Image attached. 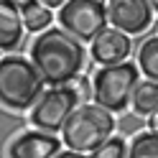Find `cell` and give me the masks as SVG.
I'll use <instances>...</instances> for the list:
<instances>
[{
    "label": "cell",
    "mask_w": 158,
    "mask_h": 158,
    "mask_svg": "<svg viewBox=\"0 0 158 158\" xmlns=\"http://www.w3.org/2000/svg\"><path fill=\"white\" fill-rule=\"evenodd\" d=\"M31 61L48 84H69L84 66V48L64 28H46L31 46Z\"/></svg>",
    "instance_id": "cell-1"
},
{
    "label": "cell",
    "mask_w": 158,
    "mask_h": 158,
    "mask_svg": "<svg viewBox=\"0 0 158 158\" xmlns=\"http://www.w3.org/2000/svg\"><path fill=\"white\" fill-rule=\"evenodd\" d=\"M112 127H115V120H112L110 110H105L100 105H82L66 120L61 135L72 151L92 153L112 138Z\"/></svg>",
    "instance_id": "cell-2"
},
{
    "label": "cell",
    "mask_w": 158,
    "mask_h": 158,
    "mask_svg": "<svg viewBox=\"0 0 158 158\" xmlns=\"http://www.w3.org/2000/svg\"><path fill=\"white\" fill-rule=\"evenodd\" d=\"M44 77L38 74L33 61L21 56H3L0 61V97L3 105L13 110H26L41 100Z\"/></svg>",
    "instance_id": "cell-3"
},
{
    "label": "cell",
    "mask_w": 158,
    "mask_h": 158,
    "mask_svg": "<svg viewBox=\"0 0 158 158\" xmlns=\"http://www.w3.org/2000/svg\"><path fill=\"white\" fill-rule=\"evenodd\" d=\"M138 66L130 61L102 66L94 74L92 87H94V102L110 112H120L133 102V94L138 89Z\"/></svg>",
    "instance_id": "cell-4"
},
{
    "label": "cell",
    "mask_w": 158,
    "mask_h": 158,
    "mask_svg": "<svg viewBox=\"0 0 158 158\" xmlns=\"http://www.w3.org/2000/svg\"><path fill=\"white\" fill-rule=\"evenodd\" d=\"M59 21H61V28L72 36L82 41H94L105 31V23L110 18L102 0H69L59 10Z\"/></svg>",
    "instance_id": "cell-5"
},
{
    "label": "cell",
    "mask_w": 158,
    "mask_h": 158,
    "mask_svg": "<svg viewBox=\"0 0 158 158\" xmlns=\"http://www.w3.org/2000/svg\"><path fill=\"white\" fill-rule=\"evenodd\" d=\"M77 94L69 87H59V89H48L41 94V100L33 105L31 110V123L38 127L41 133H56L64 130L66 120L72 117L77 110Z\"/></svg>",
    "instance_id": "cell-6"
},
{
    "label": "cell",
    "mask_w": 158,
    "mask_h": 158,
    "mask_svg": "<svg viewBox=\"0 0 158 158\" xmlns=\"http://www.w3.org/2000/svg\"><path fill=\"white\" fill-rule=\"evenodd\" d=\"M110 23L127 36L143 33L153 21V5L148 0H110L107 3Z\"/></svg>",
    "instance_id": "cell-7"
},
{
    "label": "cell",
    "mask_w": 158,
    "mask_h": 158,
    "mask_svg": "<svg viewBox=\"0 0 158 158\" xmlns=\"http://www.w3.org/2000/svg\"><path fill=\"white\" fill-rule=\"evenodd\" d=\"M59 138H54L51 133H23L8 148L10 158H54L61 151Z\"/></svg>",
    "instance_id": "cell-8"
},
{
    "label": "cell",
    "mask_w": 158,
    "mask_h": 158,
    "mask_svg": "<svg viewBox=\"0 0 158 158\" xmlns=\"http://www.w3.org/2000/svg\"><path fill=\"white\" fill-rule=\"evenodd\" d=\"M127 54H130V38L127 33L117 31V28H105L92 41V56L94 61H100L105 66H112V64H123Z\"/></svg>",
    "instance_id": "cell-9"
},
{
    "label": "cell",
    "mask_w": 158,
    "mask_h": 158,
    "mask_svg": "<svg viewBox=\"0 0 158 158\" xmlns=\"http://www.w3.org/2000/svg\"><path fill=\"white\" fill-rule=\"evenodd\" d=\"M21 36H23V15L18 13L15 5L0 0V48H3V54L15 48Z\"/></svg>",
    "instance_id": "cell-10"
},
{
    "label": "cell",
    "mask_w": 158,
    "mask_h": 158,
    "mask_svg": "<svg viewBox=\"0 0 158 158\" xmlns=\"http://www.w3.org/2000/svg\"><path fill=\"white\" fill-rule=\"evenodd\" d=\"M133 107L138 115H156L158 112V82L153 79H145V82L138 84V89L133 94Z\"/></svg>",
    "instance_id": "cell-11"
},
{
    "label": "cell",
    "mask_w": 158,
    "mask_h": 158,
    "mask_svg": "<svg viewBox=\"0 0 158 158\" xmlns=\"http://www.w3.org/2000/svg\"><path fill=\"white\" fill-rule=\"evenodd\" d=\"M138 66H140V72L158 82V36L148 38V41L140 46V51H138Z\"/></svg>",
    "instance_id": "cell-12"
},
{
    "label": "cell",
    "mask_w": 158,
    "mask_h": 158,
    "mask_svg": "<svg viewBox=\"0 0 158 158\" xmlns=\"http://www.w3.org/2000/svg\"><path fill=\"white\" fill-rule=\"evenodd\" d=\"M127 158H158V133H140L133 138Z\"/></svg>",
    "instance_id": "cell-13"
},
{
    "label": "cell",
    "mask_w": 158,
    "mask_h": 158,
    "mask_svg": "<svg viewBox=\"0 0 158 158\" xmlns=\"http://www.w3.org/2000/svg\"><path fill=\"white\" fill-rule=\"evenodd\" d=\"M23 23L28 31H46L48 23H51V13L44 3H31L28 8H23Z\"/></svg>",
    "instance_id": "cell-14"
},
{
    "label": "cell",
    "mask_w": 158,
    "mask_h": 158,
    "mask_svg": "<svg viewBox=\"0 0 158 158\" xmlns=\"http://www.w3.org/2000/svg\"><path fill=\"white\" fill-rule=\"evenodd\" d=\"M127 145L123 138H110L107 143H102L97 151H92L89 158H127Z\"/></svg>",
    "instance_id": "cell-15"
},
{
    "label": "cell",
    "mask_w": 158,
    "mask_h": 158,
    "mask_svg": "<svg viewBox=\"0 0 158 158\" xmlns=\"http://www.w3.org/2000/svg\"><path fill=\"white\" fill-rule=\"evenodd\" d=\"M64 87H69L74 94H77V100H89V97H94V87H89V82H87L84 77H74L69 84H64Z\"/></svg>",
    "instance_id": "cell-16"
},
{
    "label": "cell",
    "mask_w": 158,
    "mask_h": 158,
    "mask_svg": "<svg viewBox=\"0 0 158 158\" xmlns=\"http://www.w3.org/2000/svg\"><path fill=\"white\" fill-rule=\"evenodd\" d=\"M3 3H10V5H15V8H21V10H23V8H28L31 3H36V0H3Z\"/></svg>",
    "instance_id": "cell-17"
},
{
    "label": "cell",
    "mask_w": 158,
    "mask_h": 158,
    "mask_svg": "<svg viewBox=\"0 0 158 158\" xmlns=\"http://www.w3.org/2000/svg\"><path fill=\"white\" fill-rule=\"evenodd\" d=\"M54 158H84L82 153H77V151H61L59 156H54Z\"/></svg>",
    "instance_id": "cell-18"
},
{
    "label": "cell",
    "mask_w": 158,
    "mask_h": 158,
    "mask_svg": "<svg viewBox=\"0 0 158 158\" xmlns=\"http://www.w3.org/2000/svg\"><path fill=\"white\" fill-rule=\"evenodd\" d=\"M38 3H44L46 8H56V5H66L69 0H38Z\"/></svg>",
    "instance_id": "cell-19"
},
{
    "label": "cell",
    "mask_w": 158,
    "mask_h": 158,
    "mask_svg": "<svg viewBox=\"0 0 158 158\" xmlns=\"http://www.w3.org/2000/svg\"><path fill=\"white\" fill-rule=\"evenodd\" d=\"M153 127H156V133H158V112H156V117H153Z\"/></svg>",
    "instance_id": "cell-20"
},
{
    "label": "cell",
    "mask_w": 158,
    "mask_h": 158,
    "mask_svg": "<svg viewBox=\"0 0 158 158\" xmlns=\"http://www.w3.org/2000/svg\"><path fill=\"white\" fill-rule=\"evenodd\" d=\"M148 3L153 5V10H158V0H148Z\"/></svg>",
    "instance_id": "cell-21"
}]
</instances>
